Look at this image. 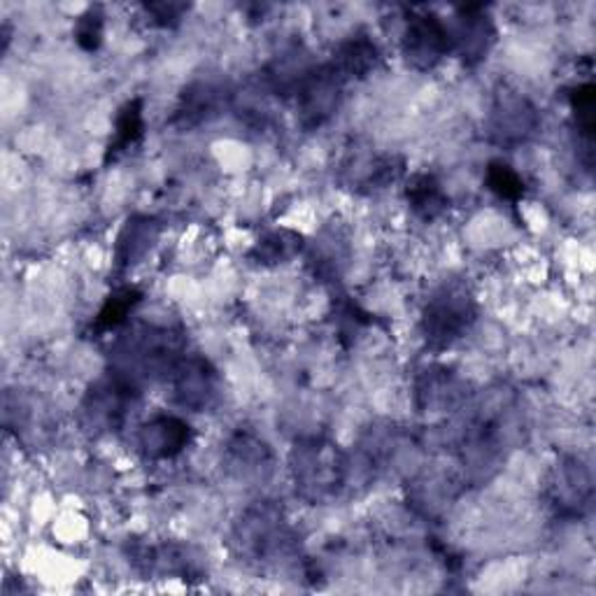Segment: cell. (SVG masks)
I'll use <instances>...</instances> for the list:
<instances>
[{"label":"cell","mask_w":596,"mask_h":596,"mask_svg":"<svg viewBox=\"0 0 596 596\" xmlns=\"http://www.w3.org/2000/svg\"><path fill=\"white\" fill-rule=\"evenodd\" d=\"M347 473L345 457L324 440H307L294 450L296 488L313 501H322L341 490Z\"/></svg>","instance_id":"cell-1"},{"label":"cell","mask_w":596,"mask_h":596,"mask_svg":"<svg viewBox=\"0 0 596 596\" xmlns=\"http://www.w3.org/2000/svg\"><path fill=\"white\" fill-rule=\"evenodd\" d=\"M475 320V301L463 284H450L429 299L422 328L429 343L448 347L471 328Z\"/></svg>","instance_id":"cell-2"},{"label":"cell","mask_w":596,"mask_h":596,"mask_svg":"<svg viewBox=\"0 0 596 596\" xmlns=\"http://www.w3.org/2000/svg\"><path fill=\"white\" fill-rule=\"evenodd\" d=\"M343 77L334 71V65H320L305 75L296 90L299 117L305 128H317L336 115L343 98Z\"/></svg>","instance_id":"cell-3"},{"label":"cell","mask_w":596,"mask_h":596,"mask_svg":"<svg viewBox=\"0 0 596 596\" xmlns=\"http://www.w3.org/2000/svg\"><path fill=\"white\" fill-rule=\"evenodd\" d=\"M452 52L448 27L433 14H415L404 31V54L419 71H429Z\"/></svg>","instance_id":"cell-4"},{"label":"cell","mask_w":596,"mask_h":596,"mask_svg":"<svg viewBox=\"0 0 596 596\" xmlns=\"http://www.w3.org/2000/svg\"><path fill=\"white\" fill-rule=\"evenodd\" d=\"M490 128L499 145L513 147L536 134L539 113L524 96L515 92H505L496 96V103L492 107Z\"/></svg>","instance_id":"cell-5"},{"label":"cell","mask_w":596,"mask_h":596,"mask_svg":"<svg viewBox=\"0 0 596 596\" xmlns=\"http://www.w3.org/2000/svg\"><path fill=\"white\" fill-rule=\"evenodd\" d=\"M138 389L130 387L128 383H124L117 375L113 378L96 385L90 396L84 399V419L86 425L94 427L96 431H113L117 429L124 417L128 412L130 401H134V394Z\"/></svg>","instance_id":"cell-6"},{"label":"cell","mask_w":596,"mask_h":596,"mask_svg":"<svg viewBox=\"0 0 596 596\" xmlns=\"http://www.w3.org/2000/svg\"><path fill=\"white\" fill-rule=\"evenodd\" d=\"M175 399L191 410H206L217 399L215 368L198 357H182L170 373Z\"/></svg>","instance_id":"cell-7"},{"label":"cell","mask_w":596,"mask_h":596,"mask_svg":"<svg viewBox=\"0 0 596 596\" xmlns=\"http://www.w3.org/2000/svg\"><path fill=\"white\" fill-rule=\"evenodd\" d=\"M286 536L282 517L271 508L252 511L238 526V543L245 555L254 560H266L282 550Z\"/></svg>","instance_id":"cell-8"},{"label":"cell","mask_w":596,"mask_h":596,"mask_svg":"<svg viewBox=\"0 0 596 596\" xmlns=\"http://www.w3.org/2000/svg\"><path fill=\"white\" fill-rule=\"evenodd\" d=\"M191 440V429L185 419L175 415H159L149 419L140 429L138 443L149 459H172L178 457Z\"/></svg>","instance_id":"cell-9"},{"label":"cell","mask_w":596,"mask_h":596,"mask_svg":"<svg viewBox=\"0 0 596 596\" xmlns=\"http://www.w3.org/2000/svg\"><path fill=\"white\" fill-rule=\"evenodd\" d=\"M452 52H459L467 61H478L490 52L494 42L492 19L484 14V8H463L457 19V27L448 29Z\"/></svg>","instance_id":"cell-10"},{"label":"cell","mask_w":596,"mask_h":596,"mask_svg":"<svg viewBox=\"0 0 596 596\" xmlns=\"http://www.w3.org/2000/svg\"><path fill=\"white\" fill-rule=\"evenodd\" d=\"M378 61H380L378 45L362 33L352 35L349 40L343 42L331 65H334V71L343 80H349V77H366L370 71H375Z\"/></svg>","instance_id":"cell-11"},{"label":"cell","mask_w":596,"mask_h":596,"mask_svg":"<svg viewBox=\"0 0 596 596\" xmlns=\"http://www.w3.org/2000/svg\"><path fill=\"white\" fill-rule=\"evenodd\" d=\"M592 499V478L578 461H568L560 467L555 480V501L566 513H581Z\"/></svg>","instance_id":"cell-12"},{"label":"cell","mask_w":596,"mask_h":596,"mask_svg":"<svg viewBox=\"0 0 596 596\" xmlns=\"http://www.w3.org/2000/svg\"><path fill=\"white\" fill-rule=\"evenodd\" d=\"M159 224L151 217H136L124 227L117 240V263L122 269L134 266L159 238Z\"/></svg>","instance_id":"cell-13"},{"label":"cell","mask_w":596,"mask_h":596,"mask_svg":"<svg viewBox=\"0 0 596 596\" xmlns=\"http://www.w3.org/2000/svg\"><path fill=\"white\" fill-rule=\"evenodd\" d=\"M219 107H222V90L210 82H198L185 92L175 119L182 126H196L217 115Z\"/></svg>","instance_id":"cell-14"},{"label":"cell","mask_w":596,"mask_h":596,"mask_svg":"<svg viewBox=\"0 0 596 596\" xmlns=\"http://www.w3.org/2000/svg\"><path fill=\"white\" fill-rule=\"evenodd\" d=\"M406 196L412 212L427 219V222L438 219L448 210V196L433 175H415L406 187Z\"/></svg>","instance_id":"cell-15"},{"label":"cell","mask_w":596,"mask_h":596,"mask_svg":"<svg viewBox=\"0 0 596 596\" xmlns=\"http://www.w3.org/2000/svg\"><path fill=\"white\" fill-rule=\"evenodd\" d=\"M143 130H145L143 101L134 98L119 109L117 122H115V136H113V143H109V149H107V159H117L119 154L134 147L143 138Z\"/></svg>","instance_id":"cell-16"},{"label":"cell","mask_w":596,"mask_h":596,"mask_svg":"<svg viewBox=\"0 0 596 596\" xmlns=\"http://www.w3.org/2000/svg\"><path fill=\"white\" fill-rule=\"evenodd\" d=\"M301 248L303 240L299 233L290 229H275L257 242L252 257L257 263H261V266H278V263H284L296 257Z\"/></svg>","instance_id":"cell-17"},{"label":"cell","mask_w":596,"mask_h":596,"mask_svg":"<svg viewBox=\"0 0 596 596\" xmlns=\"http://www.w3.org/2000/svg\"><path fill=\"white\" fill-rule=\"evenodd\" d=\"M140 303V292L134 286H122L115 294H109L107 301L103 303L101 313L94 320V331L98 334H107V331L119 328L128 315L134 313V307Z\"/></svg>","instance_id":"cell-18"},{"label":"cell","mask_w":596,"mask_h":596,"mask_svg":"<svg viewBox=\"0 0 596 596\" xmlns=\"http://www.w3.org/2000/svg\"><path fill=\"white\" fill-rule=\"evenodd\" d=\"M231 459H233V467H238L245 473H252L269 463V448L263 446L259 438L240 433L231 443Z\"/></svg>","instance_id":"cell-19"},{"label":"cell","mask_w":596,"mask_h":596,"mask_svg":"<svg viewBox=\"0 0 596 596\" xmlns=\"http://www.w3.org/2000/svg\"><path fill=\"white\" fill-rule=\"evenodd\" d=\"M488 185L490 189L505 201H520L524 196V180L522 175L503 161H494L488 168Z\"/></svg>","instance_id":"cell-20"},{"label":"cell","mask_w":596,"mask_h":596,"mask_svg":"<svg viewBox=\"0 0 596 596\" xmlns=\"http://www.w3.org/2000/svg\"><path fill=\"white\" fill-rule=\"evenodd\" d=\"M448 373L450 370H427L422 383H419V396L427 401V406L452 404L457 387Z\"/></svg>","instance_id":"cell-21"},{"label":"cell","mask_w":596,"mask_h":596,"mask_svg":"<svg viewBox=\"0 0 596 596\" xmlns=\"http://www.w3.org/2000/svg\"><path fill=\"white\" fill-rule=\"evenodd\" d=\"M75 38L80 42V48L86 52H94L101 48V42H103V14H101V10H90L77 21Z\"/></svg>","instance_id":"cell-22"},{"label":"cell","mask_w":596,"mask_h":596,"mask_svg":"<svg viewBox=\"0 0 596 596\" xmlns=\"http://www.w3.org/2000/svg\"><path fill=\"white\" fill-rule=\"evenodd\" d=\"M573 113H576L578 126L583 128L585 136H592L594 130V86L592 84H581L576 92H573Z\"/></svg>","instance_id":"cell-23"},{"label":"cell","mask_w":596,"mask_h":596,"mask_svg":"<svg viewBox=\"0 0 596 596\" xmlns=\"http://www.w3.org/2000/svg\"><path fill=\"white\" fill-rule=\"evenodd\" d=\"M147 12L154 17V21L161 27L175 24V21H180V17L187 12L185 6L178 3H157V6H147Z\"/></svg>","instance_id":"cell-24"}]
</instances>
